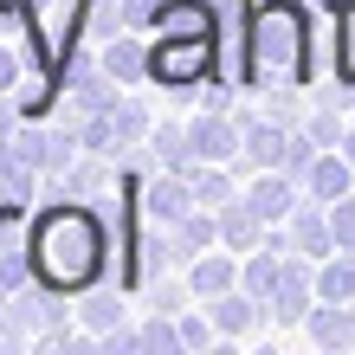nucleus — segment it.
Instances as JSON below:
<instances>
[{
  "mask_svg": "<svg viewBox=\"0 0 355 355\" xmlns=\"http://www.w3.org/2000/svg\"><path fill=\"white\" fill-rule=\"evenodd\" d=\"M110 271V214L97 200H46L33 214V284L85 297Z\"/></svg>",
  "mask_w": 355,
  "mask_h": 355,
  "instance_id": "2",
  "label": "nucleus"
},
{
  "mask_svg": "<svg viewBox=\"0 0 355 355\" xmlns=\"http://www.w3.org/2000/svg\"><path fill=\"white\" fill-rule=\"evenodd\" d=\"M343 155H349V168H355V123H349V136H343Z\"/></svg>",
  "mask_w": 355,
  "mask_h": 355,
  "instance_id": "23",
  "label": "nucleus"
},
{
  "mask_svg": "<svg viewBox=\"0 0 355 355\" xmlns=\"http://www.w3.org/2000/svg\"><path fill=\"white\" fill-rule=\"evenodd\" d=\"M329 78L355 91V0L329 13Z\"/></svg>",
  "mask_w": 355,
  "mask_h": 355,
  "instance_id": "18",
  "label": "nucleus"
},
{
  "mask_svg": "<svg viewBox=\"0 0 355 355\" xmlns=\"http://www.w3.org/2000/svg\"><path fill=\"white\" fill-rule=\"evenodd\" d=\"M220 245H233V252H259V245H265V220L245 200L220 207Z\"/></svg>",
  "mask_w": 355,
  "mask_h": 355,
  "instance_id": "19",
  "label": "nucleus"
},
{
  "mask_svg": "<svg viewBox=\"0 0 355 355\" xmlns=\"http://www.w3.org/2000/svg\"><path fill=\"white\" fill-rule=\"evenodd\" d=\"M271 329H304V317L317 310V259H304V252H291L284 259V278L278 291H271Z\"/></svg>",
  "mask_w": 355,
  "mask_h": 355,
  "instance_id": "6",
  "label": "nucleus"
},
{
  "mask_svg": "<svg viewBox=\"0 0 355 355\" xmlns=\"http://www.w3.org/2000/svg\"><path fill=\"white\" fill-rule=\"evenodd\" d=\"M187 136H194V162H239L245 155V123L233 110H200L187 116Z\"/></svg>",
  "mask_w": 355,
  "mask_h": 355,
  "instance_id": "7",
  "label": "nucleus"
},
{
  "mask_svg": "<svg viewBox=\"0 0 355 355\" xmlns=\"http://www.w3.org/2000/svg\"><path fill=\"white\" fill-rule=\"evenodd\" d=\"M304 194H317V200H343V194H355L349 155H343V149H323L317 162H310V175H304Z\"/></svg>",
  "mask_w": 355,
  "mask_h": 355,
  "instance_id": "16",
  "label": "nucleus"
},
{
  "mask_svg": "<svg viewBox=\"0 0 355 355\" xmlns=\"http://www.w3.org/2000/svg\"><path fill=\"white\" fill-rule=\"evenodd\" d=\"M110 136H116V149H142V142H149V130H155V116H149V103H142L130 85H123L116 97H110Z\"/></svg>",
  "mask_w": 355,
  "mask_h": 355,
  "instance_id": "15",
  "label": "nucleus"
},
{
  "mask_svg": "<svg viewBox=\"0 0 355 355\" xmlns=\"http://www.w3.org/2000/svg\"><path fill=\"white\" fill-rule=\"evenodd\" d=\"M239 265H245V252H233V245H207V252L187 265V284H194V297H200V304H214V297H226V291H239Z\"/></svg>",
  "mask_w": 355,
  "mask_h": 355,
  "instance_id": "10",
  "label": "nucleus"
},
{
  "mask_svg": "<svg viewBox=\"0 0 355 355\" xmlns=\"http://www.w3.org/2000/svg\"><path fill=\"white\" fill-rule=\"evenodd\" d=\"M317 297L355 304V252H329V259H317Z\"/></svg>",
  "mask_w": 355,
  "mask_h": 355,
  "instance_id": "21",
  "label": "nucleus"
},
{
  "mask_svg": "<svg viewBox=\"0 0 355 355\" xmlns=\"http://www.w3.org/2000/svg\"><path fill=\"white\" fill-rule=\"evenodd\" d=\"M304 336L317 343V349H355V304L317 297V310L304 317Z\"/></svg>",
  "mask_w": 355,
  "mask_h": 355,
  "instance_id": "14",
  "label": "nucleus"
},
{
  "mask_svg": "<svg viewBox=\"0 0 355 355\" xmlns=\"http://www.w3.org/2000/svg\"><path fill=\"white\" fill-rule=\"evenodd\" d=\"M317 46H329V13L310 0H245L239 7V85L245 97L265 91H310Z\"/></svg>",
  "mask_w": 355,
  "mask_h": 355,
  "instance_id": "1",
  "label": "nucleus"
},
{
  "mask_svg": "<svg viewBox=\"0 0 355 355\" xmlns=\"http://www.w3.org/2000/svg\"><path fill=\"white\" fill-rule=\"evenodd\" d=\"M239 200L252 207L265 226H284V220H291V207L304 200V187L291 181L284 168H259V175H245V194H239Z\"/></svg>",
  "mask_w": 355,
  "mask_h": 355,
  "instance_id": "9",
  "label": "nucleus"
},
{
  "mask_svg": "<svg viewBox=\"0 0 355 355\" xmlns=\"http://www.w3.org/2000/svg\"><path fill=\"white\" fill-rule=\"evenodd\" d=\"M130 304H136V291H123V284H97L78 297V329H91V336H110V329L130 323Z\"/></svg>",
  "mask_w": 355,
  "mask_h": 355,
  "instance_id": "13",
  "label": "nucleus"
},
{
  "mask_svg": "<svg viewBox=\"0 0 355 355\" xmlns=\"http://www.w3.org/2000/svg\"><path fill=\"white\" fill-rule=\"evenodd\" d=\"M284 259H291V252H271V245L245 252V265H239V284L252 291V297H265V304H271V291H278V278H284Z\"/></svg>",
  "mask_w": 355,
  "mask_h": 355,
  "instance_id": "20",
  "label": "nucleus"
},
{
  "mask_svg": "<svg viewBox=\"0 0 355 355\" xmlns=\"http://www.w3.org/2000/svg\"><path fill=\"white\" fill-rule=\"evenodd\" d=\"M33 284V207L0 200V297Z\"/></svg>",
  "mask_w": 355,
  "mask_h": 355,
  "instance_id": "5",
  "label": "nucleus"
},
{
  "mask_svg": "<svg viewBox=\"0 0 355 355\" xmlns=\"http://www.w3.org/2000/svg\"><path fill=\"white\" fill-rule=\"evenodd\" d=\"M46 58H52V46H46L39 7L33 0H0V91H19Z\"/></svg>",
  "mask_w": 355,
  "mask_h": 355,
  "instance_id": "4",
  "label": "nucleus"
},
{
  "mask_svg": "<svg viewBox=\"0 0 355 355\" xmlns=\"http://www.w3.org/2000/svg\"><path fill=\"white\" fill-rule=\"evenodd\" d=\"M97 58H103V71H110L116 85H130V91L149 85V33H130V26H123L116 39H103V46H97Z\"/></svg>",
  "mask_w": 355,
  "mask_h": 355,
  "instance_id": "11",
  "label": "nucleus"
},
{
  "mask_svg": "<svg viewBox=\"0 0 355 355\" xmlns=\"http://www.w3.org/2000/svg\"><path fill=\"white\" fill-rule=\"evenodd\" d=\"M220 71V39H181V33H149V91L187 97Z\"/></svg>",
  "mask_w": 355,
  "mask_h": 355,
  "instance_id": "3",
  "label": "nucleus"
},
{
  "mask_svg": "<svg viewBox=\"0 0 355 355\" xmlns=\"http://www.w3.org/2000/svg\"><path fill=\"white\" fill-rule=\"evenodd\" d=\"M329 233H336V252H355V194L329 200Z\"/></svg>",
  "mask_w": 355,
  "mask_h": 355,
  "instance_id": "22",
  "label": "nucleus"
},
{
  "mask_svg": "<svg viewBox=\"0 0 355 355\" xmlns=\"http://www.w3.org/2000/svg\"><path fill=\"white\" fill-rule=\"evenodd\" d=\"M142 207H149V220L155 226H175L194 214V181H187L181 168H155V175H142Z\"/></svg>",
  "mask_w": 355,
  "mask_h": 355,
  "instance_id": "8",
  "label": "nucleus"
},
{
  "mask_svg": "<svg viewBox=\"0 0 355 355\" xmlns=\"http://www.w3.org/2000/svg\"><path fill=\"white\" fill-rule=\"evenodd\" d=\"M142 149H149V162H155V168H194V136H187V123H155V130H149V142H142Z\"/></svg>",
  "mask_w": 355,
  "mask_h": 355,
  "instance_id": "17",
  "label": "nucleus"
},
{
  "mask_svg": "<svg viewBox=\"0 0 355 355\" xmlns=\"http://www.w3.org/2000/svg\"><path fill=\"white\" fill-rule=\"evenodd\" d=\"M291 245H297L304 259H329L336 252V233H329V200H317V194H304L297 207H291Z\"/></svg>",
  "mask_w": 355,
  "mask_h": 355,
  "instance_id": "12",
  "label": "nucleus"
}]
</instances>
